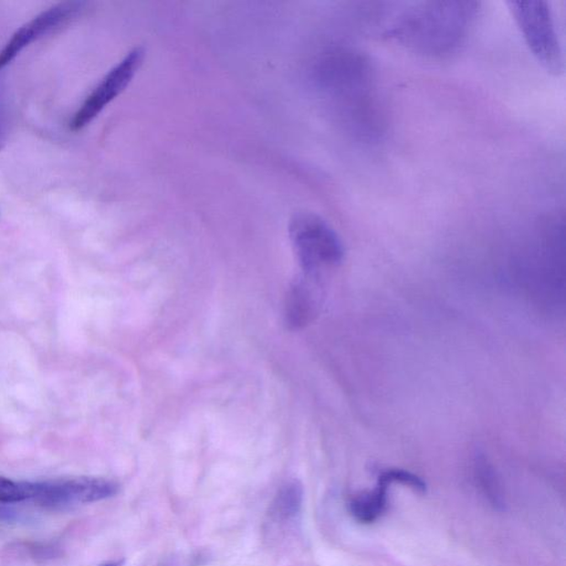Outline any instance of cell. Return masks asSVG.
<instances>
[{
  "label": "cell",
  "instance_id": "1",
  "mask_svg": "<svg viewBox=\"0 0 566 566\" xmlns=\"http://www.w3.org/2000/svg\"><path fill=\"white\" fill-rule=\"evenodd\" d=\"M479 3L429 2L404 12L387 31L408 49L445 58L457 52L468 39L479 14Z\"/></svg>",
  "mask_w": 566,
  "mask_h": 566
},
{
  "label": "cell",
  "instance_id": "2",
  "mask_svg": "<svg viewBox=\"0 0 566 566\" xmlns=\"http://www.w3.org/2000/svg\"><path fill=\"white\" fill-rule=\"evenodd\" d=\"M529 50L545 70L560 75L564 54L551 4L541 0L507 3Z\"/></svg>",
  "mask_w": 566,
  "mask_h": 566
},
{
  "label": "cell",
  "instance_id": "3",
  "mask_svg": "<svg viewBox=\"0 0 566 566\" xmlns=\"http://www.w3.org/2000/svg\"><path fill=\"white\" fill-rule=\"evenodd\" d=\"M290 235L299 261L309 276L333 268L343 258L339 236L317 215H297L291 220Z\"/></svg>",
  "mask_w": 566,
  "mask_h": 566
},
{
  "label": "cell",
  "instance_id": "4",
  "mask_svg": "<svg viewBox=\"0 0 566 566\" xmlns=\"http://www.w3.org/2000/svg\"><path fill=\"white\" fill-rule=\"evenodd\" d=\"M145 51L135 48L130 51L111 71L108 73L99 86L94 89L82 104L70 122L72 131H80L90 124L115 98L120 96L132 81L136 71L143 64Z\"/></svg>",
  "mask_w": 566,
  "mask_h": 566
},
{
  "label": "cell",
  "instance_id": "5",
  "mask_svg": "<svg viewBox=\"0 0 566 566\" xmlns=\"http://www.w3.org/2000/svg\"><path fill=\"white\" fill-rule=\"evenodd\" d=\"M83 6L85 4L79 2L55 5L16 31L12 39L0 51V70L12 64L16 57L34 41L72 22L82 12Z\"/></svg>",
  "mask_w": 566,
  "mask_h": 566
},
{
  "label": "cell",
  "instance_id": "6",
  "mask_svg": "<svg viewBox=\"0 0 566 566\" xmlns=\"http://www.w3.org/2000/svg\"><path fill=\"white\" fill-rule=\"evenodd\" d=\"M119 490V485L112 480L81 477L66 481L40 482L36 501L46 507H65L106 500L118 495Z\"/></svg>",
  "mask_w": 566,
  "mask_h": 566
},
{
  "label": "cell",
  "instance_id": "7",
  "mask_svg": "<svg viewBox=\"0 0 566 566\" xmlns=\"http://www.w3.org/2000/svg\"><path fill=\"white\" fill-rule=\"evenodd\" d=\"M391 482L384 474L380 477L379 484L371 492H365L355 496L350 501V512L355 519L362 523L375 522L384 515L387 509V490Z\"/></svg>",
  "mask_w": 566,
  "mask_h": 566
},
{
  "label": "cell",
  "instance_id": "8",
  "mask_svg": "<svg viewBox=\"0 0 566 566\" xmlns=\"http://www.w3.org/2000/svg\"><path fill=\"white\" fill-rule=\"evenodd\" d=\"M317 307V296L310 283L299 282L288 297L287 321L293 328L303 326L310 321Z\"/></svg>",
  "mask_w": 566,
  "mask_h": 566
},
{
  "label": "cell",
  "instance_id": "9",
  "mask_svg": "<svg viewBox=\"0 0 566 566\" xmlns=\"http://www.w3.org/2000/svg\"><path fill=\"white\" fill-rule=\"evenodd\" d=\"M303 488L300 482L292 480L281 487L272 503V516L277 520L290 521L301 511Z\"/></svg>",
  "mask_w": 566,
  "mask_h": 566
},
{
  "label": "cell",
  "instance_id": "10",
  "mask_svg": "<svg viewBox=\"0 0 566 566\" xmlns=\"http://www.w3.org/2000/svg\"><path fill=\"white\" fill-rule=\"evenodd\" d=\"M38 482L14 481L0 477V502L18 503L36 500Z\"/></svg>",
  "mask_w": 566,
  "mask_h": 566
},
{
  "label": "cell",
  "instance_id": "11",
  "mask_svg": "<svg viewBox=\"0 0 566 566\" xmlns=\"http://www.w3.org/2000/svg\"><path fill=\"white\" fill-rule=\"evenodd\" d=\"M478 481L480 488L487 499L496 508L503 507V496L496 477L486 465L478 467Z\"/></svg>",
  "mask_w": 566,
  "mask_h": 566
},
{
  "label": "cell",
  "instance_id": "12",
  "mask_svg": "<svg viewBox=\"0 0 566 566\" xmlns=\"http://www.w3.org/2000/svg\"><path fill=\"white\" fill-rule=\"evenodd\" d=\"M2 145H3V139H2V135H0V149H2Z\"/></svg>",
  "mask_w": 566,
  "mask_h": 566
},
{
  "label": "cell",
  "instance_id": "13",
  "mask_svg": "<svg viewBox=\"0 0 566 566\" xmlns=\"http://www.w3.org/2000/svg\"><path fill=\"white\" fill-rule=\"evenodd\" d=\"M3 516H4L3 510H2V509H0V519H2V518H3Z\"/></svg>",
  "mask_w": 566,
  "mask_h": 566
}]
</instances>
